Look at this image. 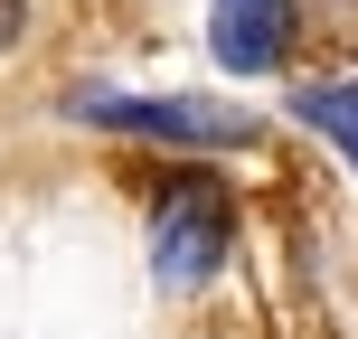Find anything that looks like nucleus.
<instances>
[{
    "mask_svg": "<svg viewBox=\"0 0 358 339\" xmlns=\"http://www.w3.org/2000/svg\"><path fill=\"white\" fill-rule=\"evenodd\" d=\"M217 245H227V198H217L208 179H179L161 198V273L170 283H198V273L217 264Z\"/></svg>",
    "mask_w": 358,
    "mask_h": 339,
    "instance_id": "obj_1",
    "label": "nucleus"
},
{
    "mask_svg": "<svg viewBox=\"0 0 358 339\" xmlns=\"http://www.w3.org/2000/svg\"><path fill=\"white\" fill-rule=\"evenodd\" d=\"M283 38H292V0H217V19H208L217 66H236V75H264L283 57Z\"/></svg>",
    "mask_w": 358,
    "mask_h": 339,
    "instance_id": "obj_2",
    "label": "nucleus"
},
{
    "mask_svg": "<svg viewBox=\"0 0 358 339\" xmlns=\"http://www.w3.org/2000/svg\"><path fill=\"white\" fill-rule=\"evenodd\" d=\"M94 123H132V132H179V142H236V123H208V113H179V104H113L94 94Z\"/></svg>",
    "mask_w": 358,
    "mask_h": 339,
    "instance_id": "obj_3",
    "label": "nucleus"
},
{
    "mask_svg": "<svg viewBox=\"0 0 358 339\" xmlns=\"http://www.w3.org/2000/svg\"><path fill=\"white\" fill-rule=\"evenodd\" d=\"M302 123L330 132V142L349 151V170H358V75H349V85H311L302 94Z\"/></svg>",
    "mask_w": 358,
    "mask_h": 339,
    "instance_id": "obj_4",
    "label": "nucleus"
},
{
    "mask_svg": "<svg viewBox=\"0 0 358 339\" xmlns=\"http://www.w3.org/2000/svg\"><path fill=\"white\" fill-rule=\"evenodd\" d=\"M19 19H29V0H0V48L19 38Z\"/></svg>",
    "mask_w": 358,
    "mask_h": 339,
    "instance_id": "obj_5",
    "label": "nucleus"
}]
</instances>
